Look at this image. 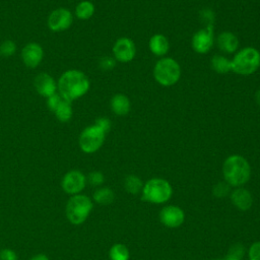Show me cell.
Returning <instances> with one entry per match:
<instances>
[{
  "label": "cell",
  "mask_w": 260,
  "mask_h": 260,
  "mask_svg": "<svg viewBox=\"0 0 260 260\" xmlns=\"http://www.w3.org/2000/svg\"><path fill=\"white\" fill-rule=\"evenodd\" d=\"M58 93L66 101L73 102L85 95L90 88L87 75L78 69L64 71L57 81Z\"/></svg>",
  "instance_id": "obj_1"
},
{
  "label": "cell",
  "mask_w": 260,
  "mask_h": 260,
  "mask_svg": "<svg viewBox=\"0 0 260 260\" xmlns=\"http://www.w3.org/2000/svg\"><path fill=\"white\" fill-rule=\"evenodd\" d=\"M222 176L231 187H242L250 180L251 166L243 155L231 154L222 164Z\"/></svg>",
  "instance_id": "obj_2"
},
{
  "label": "cell",
  "mask_w": 260,
  "mask_h": 260,
  "mask_svg": "<svg viewBox=\"0 0 260 260\" xmlns=\"http://www.w3.org/2000/svg\"><path fill=\"white\" fill-rule=\"evenodd\" d=\"M232 61V71L242 76L255 73L260 67V51L254 47H244L239 49Z\"/></svg>",
  "instance_id": "obj_3"
},
{
  "label": "cell",
  "mask_w": 260,
  "mask_h": 260,
  "mask_svg": "<svg viewBox=\"0 0 260 260\" xmlns=\"http://www.w3.org/2000/svg\"><path fill=\"white\" fill-rule=\"evenodd\" d=\"M154 80L164 87L175 85L181 78L182 69L179 62L172 57L159 58L152 70Z\"/></svg>",
  "instance_id": "obj_4"
},
{
  "label": "cell",
  "mask_w": 260,
  "mask_h": 260,
  "mask_svg": "<svg viewBox=\"0 0 260 260\" xmlns=\"http://www.w3.org/2000/svg\"><path fill=\"white\" fill-rule=\"evenodd\" d=\"M172 195V185L162 178H151L143 184L142 198L147 202L153 204L166 203Z\"/></svg>",
  "instance_id": "obj_5"
},
{
  "label": "cell",
  "mask_w": 260,
  "mask_h": 260,
  "mask_svg": "<svg viewBox=\"0 0 260 260\" xmlns=\"http://www.w3.org/2000/svg\"><path fill=\"white\" fill-rule=\"evenodd\" d=\"M92 207V201L88 196L83 194L72 195L66 204V216L72 224H81L89 216Z\"/></svg>",
  "instance_id": "obj_6"
},
{
  "label": "cell",
  "mask_w": 260,
  "mask_h": 260,
  "mask_svg": "<svg viewBox=\"0 0 260 260\" xmlns=\"http://www.w3.org/2000/svg\"><path fill=\"white\" fill-rule=\"evenodd\" d=\"M107 133L96 125L86 126L79 134L78 145L84 153H94L104 144Z\"/></svg>",
  "instance_id": "obj_7"
},
{
  "label": "cell",
  "mask_w": 260,
  "mask_h": 260,
  "mask_svg": "<svg viewBox=\"0 0 260 260\" xmlns=\"http://www.w3.org/2000/svg\"><path fill=\"white\" fill-rule=\"evenodd\" d=\"M215 43L214 25H205L195 31L191 38V47L197 54L208 53Z\"/></svg>",
  "instance_id": "obj_8"
},
{
  "label": "cell",
  "mask_w": 260,
  "mask_h": 260,
  "mask_svg": "<svg viewBox=\"0 0 260 260\" xmlns=\"http://www.w3.org/2000/svg\"><path fill=\"white\" fill-rule=\"evenodd\" d=\"M73 23V13L65 7H59L52 10L47 19V25L50 30L61 32L67 30Z\"/></svg>",
  "instance_id": "obj_9"
},
{
  "label": "cell",
  "mask_w": 260,
  "mask_h": 260,
  "mask_svg": "<svg viewBox=\"0 0 260 260\" xmlns=\"http://www.w3.org/2000/svg\"><path fill=\"white\" fill-rule=\"evenodd\" d=\"M112 53L117 62L129 63L136 56L135 43L128 37H121L114 43Z\"/></svg>",
  "instance_id": "obj_10"
},
{
  "label": "cell",
  "mask_w": 260,
  "mask_h": 260,
  "mask_svg": "<svg viewBox=\"0 0 260 260\" xmlns=\"http://www.w3.org/2000/svg\"><path fill=\"white\" fill-rule=\"evenodd\" d=\"M86 177L79 170H71L67 172L61 181L63 191L70 195L79 194L86 185Z\"/></svg>",
  "instance_id": "obj_11"
},
{
  "label": "cell",
  "mask_w": 260,
  "mask_h": 260,
  "mask_svg": "<svg viewBox=\"0 0 260 260\" xmlns=\"http://www.w3.org/2000/svg\"><path fill=\"white\" fill-rule=\"evenodd\" d=\"M160 222L170 229H176L183 224L185 220L184 210L176 205H167L159 211Z\"/></svg>",
  "instance_id": "obj_12"
},
{
  "label": "cell",
  "mask_w": 260,
  "mask_h": 260,
  "mask_svg": "<svg viewBox=\"0 0 260 260\" xmlns=\"http://www.w3.org/2000/svg\"><path fill=\"white\" fill-rule=\"evenodd\" d=\"M20 57L22 63L28 68L38 67L44 58L43 47L36 42L27 43L23 46L20 52Z\"/></svg>",
  "instance_id": "obj_13"
},
{
  "label": "cell",
  "mask_w": 260,
  "mask_h": 260,
  "mask_svg": "<svg viewBox=\"0 0 260 260\" xmlns=\"http://www.w3.org/2000/svg\"><path fill=\"white\" fill-rule=\"evenodd\" d=\"M34 85L37 92L46 99L58 92L57 81L52 75L46 72L39 73L36 76L34 80Z\"/></svg>",
  "instance_id": "obj_14"
},
{
  "label": "cell",
  "mask_w": 260,
  "mask_h": 260,
  "mask_svg": "<svg viewBox=\"0 0 260 260\" xmlns=\"http://www.w3.org/2000/svg\"><path fill=\"white\" fill-rule=\"evenodd\" d=\"M215 44L218 50L223 54H235L240 47V40L236 34L224 30L215 38Z\"/></svg>",
  "instance_id": "obj_15"
},
{
  "label": "cell",
  "mask_w": 260,
  "mask_h": 260,
  "mask_svg": "<svg viewBox=\"0 0 260 260\" xmlns=\"http://www.w3.org/2000/svg\"><path fill=\"white\" fill-rule=\"evenodd\" d=\"M230 198L235 207L241 211H247L253 204V196L251 192L244 187H237L230 193Z\"/></svg>",
  "instance_id": "obj_16"
},
{
  "label": "cell",
  "mask_w": 260,
  "mask_h": 260,
  "mask_svg": "<svg viewBox=\"0 0 260 260\" xmlns=\"http://www.w3.org/2000/svg\"><path fill=\"white\" fill-rule=\"evenodd\" d=\"M149 51L156 57H166L170 50V42L164 34H154L148 41Z\"/></svg>",
  "instance_id": "obj_17"
},
{
  "label": "cell",
  "mask_w": 260,
  "mask_h": 260,
  "mask_svg": "<svg viewBox=\"0 0 260 260\" xmlns=\"http://www.w3.org/2000/svg\"><path fill=\"white\" fill-rule=\"evenodd\" d=\"M110 108L117 116H126L131 110V102L124 93H116L111 98Z\"/></svg>",
  "instance_id": "obj_18"
},
{
  "label": "cell",
  "mask_w": 260,
  "mask_h": 260,
  "mask_svg": "<svg viewBox=\"0 0 260 260\" xmlns=\"http://www.w3.org/2000/svg\"><path fill=\"white\" fill-rule=\"evenodd\" d=\"M210 67L218 74H225L232 71V61L223 54H215L210 59Z\"/></svg>",
  "instance_id": "obj_19"
},
{
  "label": "cell",
  "mask_w": 260,
  "mask_h": 260,
  "mask_svg": "<svg viewBox=\"0 0 260 260\" xmlns=\"http://www.w3.org/2000/svg\"><path fill=\"white\" fill-rule=\"evenodd\" d=\"M94 11H95V7L91 1L82 0L76 4L74 9V14L80 20H87L93 16Z\"/></svg>",
  "instance_id": "obj_20"
},
{
  "label": "cell",
  "mask_w": 260,
  "mask_h": 260,
  "mask_svg": "<svg viewBox=\"0 0 260 260\" xmlns=\"http://www.w3.org/2000/svg\"><path fill=\"white\" fill-rule=\"evenodd\" d=\"M56 119L62 123H66L71 120L73 116V108H72V103L68 102L64 99L60 102L58 107L55 109L53 112Z\"/></svg>",
  "instance_id": "obj_21"
},
{
  "label": "cell",
  "mask_w": 260,
  "mask_h": 260,
  "mask_svg": "<svg viewBox=\"0 0 260 260\" xmlns=\"http://www.w3.org/2000/svg\"><path fill=\"white\" fill-rule=\"evenodd\" d=\"M92 197L100 205H110L115 200V193L108 187H100L93 192Z\"/></svg>",
  "instance_id": "obj_22"
},
{
  "label": "cell",
  "mask_w": 260,
  "mask_h": 260,
  "mask_svg": "<svg viewBox=\"0 0 260 260\" xmlns=\"http://www.w3.org/2000/svg\"><path fill=\"white\" fill-rule=\"evenodd\" d=\"M124 187H125V190L130 193V194H138L139 192L142 191V188H143V182L142 180L136 176V175H128L126 178H125V181H124Z\"/></svg>",
  "instance_id": "obj_23"
},
{
  "label": "cell",
  "mask_w": 260,
  "mask_h": 260,
  "mask_svg": "<svg viewBox=\"0 0 260 260\" xmlns=\"http://www.w3.org/2000/svg\"><path fill=\"white\" fill-rule=\"evenodd\" d=\"M109 257L111 260H129V249L124 244H114L109 251Z\"/></svg>",
  "instance_id": "obj_24"
},
{
  "label": "cell",
  "mask_w": 260,
  "mask_h": 260,
  "mask_svg": "<svg viewBox=\"0 0 260 260\" xmlns=\"http://www.w3.org/2000/svg\"><path fill=\"white\" fill-rule=\"evenodd\" d=\"M17 50L16 44L12 40H5L0 44V54L4 57H11Z\"/></svg>",
  "instance_id": "obj_25"
},
{
  "label": "cell",
  "mask_w": 260,
  "mask_h": 260,
  "mask_svg": "<svg viewBox=\"0 0 260 260\" xmlns=\"http://www.w3.org/2000/svg\"><path fill=\"white\" fill-rule=\"evenodd\" d=\"M230 193H231V186L226 182H218L212 188V194L218 198L225 197L230 195Z\"/></svg>",
  "instance_id": "obj_26"
},
{
  "label": "cell",
  "mask_w": 260,
  "mask_h": 260,
  "mask_svg": "<svg viewBox=\"0 0 260 260\" xmlns=\"http://www.w3.org/2000/svg\"><path fill=\"white\" fill-rule=\"evenodd\" d=\"M86 182L89 183L91 186L99 187L105 182L104 174L100 171H92L86 177Z\"/></svg>",
  "instance_id": "obj_27"
},
{
  "label": "cell",
  "mask_w": 260,
  "mask_h": 260,
  "mask_svg": "<svg viewBox=\"0 0 260 260\" xmlns=\"http://www.w3.org/2000/svg\"><path fill=\"white\" fill-rule=\"evenodd\" d=\"M117 64V61L113 56H103L99 60V67L103 71H111L115 68Z\"/></svg>",
  "instance_id": "obj_28"
},
{
  "label": "cell",
  "mask_w": 260,
  "mask_h": 260,
  "mask_svg": "<svg viewBox=\"0 0 260 260\" xmlns=\"http://www.w3.org/2000/svg\"><path fill=\"white\" fill-rule=\"evenodd\" d=\"M200 19L205 25H213L214 23V12L210 8H204L199 12Z\"/></svg>",
  "instance_id": "obj_29"
},
{
  "label": "cell",
  "mask_w": 260,
  "mask_h": 260,
  "mask_svg": "<svg viewBox=\"0 0 260 260\" xmlns=\"http://www.w3.org/2000/svg\"><path fill=\"white\" fill-rule=\"evenodd\" d=\"M62 99H63V98H62L58 92H56L55 94H53V95L47 98V99H46V106H47V108H48L51 112H54L55 109H56V108L58 107V105L60 104V102L62 101Z\"/></svg>",
  "instance_id": "obj_30"
},
{
  "label": "cell",
  "mask_w": 260,
  "mask_h": 260,
  "mask_svg": "<svg viewBox=\"0 0 260 260\" xmlns=\"http://www.w3.org/2000/svg\"><path fill=\"white\" fill-rule=\"evenodd\" d=\"M94 125H96L99 128H101L104 132L108 133L111 129L112 122L108 117H99L94 120Z\"/></svg>",
  "instance_id": "obj_31"
},
{
  "label": "cell",
  "mask_w": 260,
  "mask_h": 260,
  "mask_svg": "<svg viewBox=\"0 0 260 260\" xmlns=\"http://www.w3.org/2000/svg\"><path fill=\"white\" fill-rule=\"evenodd\" d=\"M249 260H260V241L253 243L248 250Z\"/></svg>",
  "instance_id": "obj_32"
},
{
  "label": "cell",
  "mask_w": 260,
  "mask_h": 260,
  "mask_svg": "<svg viewBox=\"0 0 260 260\" xmlns=\"http://www.w3.org/2000/svg\"><path fill=\"white\" fill-rule=\"evenodd\" d=\"M243 254H244L243 246L240 245V244H237V245H235L231 248L228 257L234 258V259H237V260H241L242 257H243Z\"/></svg>",
  "instance_id": "obj_33"
},
{
  "label": "cell",
  "mask_w": 260,
  "mask_h": 260,
  "mask_svg": "<svg viewBox=\"0 0 260 260\" xmlns=\"http://www.w3.org/2000/svg\"><path fill=\"white\" fill-rule=\"evenodd\" d=\"M17 255L12 249H3L0 251V260H17Z\"/></svg>",
  "instance_id": "obj_34"
},
{
  "label": "cell",
  "mask_w": 260,
  "mask_h": 260,
  "mask_svg": "<svg viewBox=\"0 0 260 260\" xmlns=\"http://www.w3.org/2000/svg\"><path fill=\"white\" fill-rule=\"evenodd\" d=\"M30 260H49V258L45 254H37L32 258H30Z\"/></svg>",
  "instance_id": "obj_35"
},
{
  "label": "cell",
  "mask_w": 260,
  "mask_h": 260,
  "mask_svg": "<svg viewBox=\"0 0 260 260\" xmlns=\"http://www.w3.org/2000/svg\"><path fill=\"white\" fill-rule=\"evenodd\" d=\"M255 101H256V104L260 107V88L255 93Z\"/></svg>",
  "instance_id": "obj_36"
},
{
  "label": "cell",
  "mask_w": 260,
  "mask_h": 260,
  "mask_svg": "<svg viewBox=\"0 0 260 260\" xmlns=\"http://www.w3.org/2000/svg\"><path fill=\"white\" fill-rule=\"evenodd\" d=\"M212 260H222V259H212Z\"/></svg>",
  "instance_id": "obj_37"
}]
</instances>
